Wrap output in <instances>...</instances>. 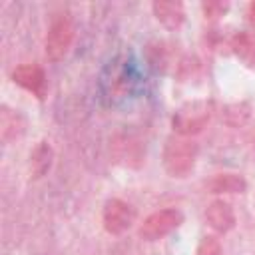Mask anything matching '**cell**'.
<instances>
[{
	"instance_id": "6da1fadb",
	"label": "cell",
	"mask_w": 255,
	"mask_h": 255,
	"mask_svg": "<svg viewBox=\"0 0 255 255\" xmlns=\"http://www.w3.org/2000/svg\"><path fill=\"white\" fill-rule=\"evenodd\" d=\"M163 169L169 177H187L197 161V143L183 135H171L163 145Z\"/></svg>"
},
{
	"instance_id": "7a4b0ae2",
	"label": "cell",
	"mask_w": 255,
	"mask_h": 255,
	"mask_svg": "<svg viewBox=\"0 0 255 255\" xmlns=\"http://www.w3.org/2000/svg\"><path fill=\"white\" fill-rule=\"evenodd\" d=\"M213 114V104L209 100H191L179 106L171 118V126L175 135L191 137L199 133L211 120Z\"/></svg>"
},
{
	"instance_id": "3957f363",
	"label": "cell",
	"mask_w": 255,
	"mask_h": 255,
	"mask_svg": "<svg viewBox=\"0 0 255 255\" xmlns=\"http://www.w3.org/2000/svg\"><path fill=\"white\" fill-rule=\"evenodd\" d=\"M181 223H183V213L179 209L175 207L159 209L143 219V223L139 225V237L143 241H159L171 231H175Z\"/></svg>"
},
{
	"instance_id": "277c9868",
	"label": "cell",
	"mask_w": 255,
	"mask_h": 255,
	"mask_svg": "<svg viewBox=\"0 0 255 255\" xmlns=\"http://www.w3.org/2000/svg\"><path fill=\"white\" fill-rule=\"evenodd\" d=\"M72 42H74V26H72L70 18H66V16L56 18L48 28L46 44H44L48 60H52V62L62 60L68 54Z\"/></svg>"
},
{
	"instance_id": "5b68a950",
	"label": "cell",
	"mask_w": 255,
	"mask_h": 255,
	"mask_svg": "<svg viewBox=\"0 0 255 255\" xmlns=\"http://www.w3.org/2000/svg\"><path fill=\"white\" fill-rule=\"evenodd\" d=\"M133 219H135V213L131 205L118 197L108 199L102 209V223L110 235H124L133 225Z\"/></svg>"
},
{
	"instance_id": "8992f818",
	"label": "cell",
	"mask_w": 255,
	"mask_h": 255,
	"mask_svg": "<svg viewBox=\"0 0 255 255\" xmlns=\"http://www.w3.org/2000/svg\"><path fill=\"white\" fill-rule=\"evenodd\" d=\"M12 80L14 84H18L20 88H24L26 92L34 94L36 98H44L46 92V76L44 70L36 64H22L12 72Z\"/></svg>"
},
{
	"instance_id": "52a82bcc",
	"label": "cell",
	"mask_w": 255,
	"mask_h": 255,
	"mask_svg": "<svg viewBox=\"0 0 255 255\" xmlns=\"http://www.w3.org/2000/svg\"><path fill=\"white\" fill-rule=\"evenodd\" d=\"M205 221L207 225L217 233H227L235 227V211L229 201L225 199H213L205 207Z\"/></svg>"
},
{
	"instance_id": "ba28073f",
	"label": "cell",
	"mask_w": 255,
	"mask_h": 255,
	"mask_svg": "<svg viewBox=\"0 0 255 255\" xmlns=\"http://www.w3.org/2000/svg\"><path fill=\"white\" fill-rule=\"evenodd\" d=\"M151 10L155 18L169 30H177L185 20V10L179 2H153Z\"/></svg>"
},
{
	"instance_id": "9c48e42d",
	"label": "cell",
	"mask_w": 255,
	"mask_h": 255,
	"mask_svg": "<svg viewBox=\"0 0 255 255\" xmlns=\"http://www.w3.org/2000/svg\"><path fill=\"white\" fill-rule=\"evenodd\" d=\"M114 153H116L118 161H122L124 165H139L145 155L141 143L129 135H126L114 143Z\"/></svg>"
},
{
	"instance_id": "30bf717a",
	"label": "cell",
	"mask_w": 255,
	"mask_h": 255,
	"mask_svg": "<svg viewBox=\"0 0 255 255\" xmlns=\"http://www.w3.org/2000/svg\"><path fill=\"white\" fill-rule=\"evenodd\" d=\"M231 52L243 66L255 68V34L251 32L235 34L231 38Z\"/></svg>"
},
{
	"instance_id": "8fae6325",
	"label": "cell",
	"mask_w": 255,
	"mask_h": 255,
	"mask_svg": "<svg viewBox=\"0 0 255 255\" xmlns=\"http://www.w3.org/2000/svg\"><path fill=\"white\" fill-rule=\"evenodd\" d=\"M211 193H243L247 183L237 173H217L207 181Z\"/></svg>"
},
{
	"instance_id": "7c38bea8",
	"label": "cell",
	"mask_w": 255,
	"mask_h": 255,
	"mask_svg": "<svg viewBox=\"0 0 255 255\" xmlns=\"http://www.w3.org/2000/svg\"><path fill=\"white\" fill-rule=\"evenodd\" d=\"M30 165H32V173L36 175V177H42L48 169H50V165H52V147L46 143V141H40L38 145H36V149L32 151V155H30Z\"/></svg>"
},
{
	"instance_id": "4fadbf2b",
	"label": "cell",
	"mask_w": 255,
	"mask_h": 255,
	"mask_svg": "<svg viewBox=\"0 0 255 255\" xmlns=\"http://www.w3.org/2000/svg\"><path fill=\"white\" fill-rule=\"evenodd\" d=\"M20 131H22V128H20V116L16 112L4 108L2 110V137H4V141L16 137Z\"/></svg>"
},
{
	"instance_id": "5bb4252c",
	"label": "cell",
	"mask_w": 255,
	"mask_h": 255,
	"mask_svg": "<svg viewBox=\"0 0 255 255\" xmlns=\"http://www.w3.org/2000/svg\"><path fill=\"white\" fill-rule=\"evenodd\" d=\"M195 255H223V247H221V243H219L217 237L205 235V237L199 239L197 249H195Z\"/></svg>"
},
{
	"instance_id": "9a60e30c",
	"label": "cell",
	"mask_w": 255,
	"mask_h": 255,
	"mask_svg": "<svg viewBox=\"0 0 255 255\" xmlns=\"http://www.w3.org/2000/svg\"><path fill=\"white\" fill-rule=\"evenodd\" d=\"M227 10H229L227 2H207V4H203V14H205V18H211V20L223 16Z\"/></svg>"
},
{
	"instance_id": "2e32d148",
	"label": "cell",
	"mask_w": 255,
	"mask_h": 255,
	"mask_svg": "<svg viewBox=\"0 0 255 255\" xmlns=\"http://www.w3.org/2000/svg\"><path fill=\"white\" fill-rule=\"evenodd\" d=\"M245 16H247V22L255 28V2H249V4H247V12H245Z\"/></svg>"
},
{
	"instance_id": "e0dca14e",
	"label": "cell",
	"mask_w": 255,
	"mask_h": 255,
	"mask_svg": "<svg viewBox=\"0 0 255 255\" xmlns=\"http://www.w3.org/2000/svg\"><path fill=\"white\" fill-rule=\"evenodd\" d=\"M253 145H255V135H253Z\"/></svg>"
}]
</instances>
